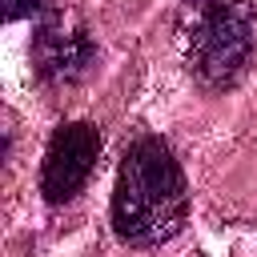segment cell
I'll return each mask as SVG.
<instances>
[{"label": "cell", "mask_w": 257, "mask_h": 257, "mask_svg": "<svg viewBox=\"0 0 257 257\" xmlns=\"http://www.w3.org/2000/svg\"><path fill=\"white\" fill-rule=\"evenodd\" d=\"M40 8H44V0H4V20H24Z\"/></svg>", "instance_id": "5"}, {"label": "cell", "mask_w": 257, "mask_h": 257, "mask_svg": "<svg viewBox=\"0 0 257 257\" xmlns=\"http://www.w3.org/2000/svg\"><path fill=\"white\" fill-rule=\"evenodd\" d=\"M253 60V16L237 0H209L189 32V68L209 92L233 88Z\"/></svg>", "instance_id": "2"}, {"label": "cell", "mask_w": 257, "mask_h": 257, "mask_svg": "<svg viewBox=\"0 0 257 257\" xmlns=\"http://www.w3.org/2000/svg\"><path fill=\"white\" fill-rule=\"evenodd\" d=\"M189 213L185 173L161 137H141L124 149L112 185V229L124 245H161L181 233Z\"/></svg>", "instance_id": "1"}, {"label": "cell", "mask_w": 257, "mask_h": 257, "mask_svg": "<svg viewBox=\"0 0 257 257\" xmlns=\"http://www.w3.org/2000/svg\"><path fill=\"white\" fill-rule=\"evenodd\" d=\"M32 64H36L40 80L72 84L96 64V40L88 36V28L76 16L52 8L32 32Z\"/></svg>", "instance_id": "3"}, {"label": "cell", "mask_w": 257, "mask_h": 257, "mask_svg": "<svg viewBox=\"0 0 257 257\" xmlns=\"http://www.w3.org/2000/svg\"><path fill=\"white\" fill-rule=\"evenodd\" d=\"M96 157H100V133L96 124L88 120H68L52 133L48 149H44V169H40V193L60 205V201H72L92 169H96Z\"/></svg>", "instance_id": "4"}]
</instances>
